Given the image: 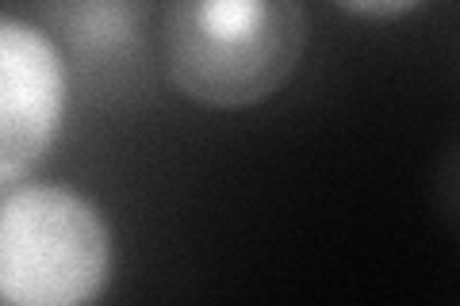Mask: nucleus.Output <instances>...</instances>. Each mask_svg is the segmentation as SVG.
<instances>
[{"mask_svg": "<svg viewBox=\"0 0 460 306\" xmlns=\"http://www.w3.org/2000/svg\"><path fill=\"white\" fill-rule=\"evenodd\" d=\"M307 47L299 0H169L162 57L172 89L238 111L277 96Z\"/></svg>", "mask_w": 460, "mask_h": 306, "instance_id": "f257e3e1", "label": "nucleus"}, {"mask_svg": "<svg viewBox=\"0 0 460 306\" xmlns=\"http://www.w3.org/2000/svg\"><path fill=\"white\" fill-rule=\"evenodd\" d=\"M62 39L81 66L108 62V57H131L138 47V16L131 0H69L58 16Z\"/></svg>", "mask_w": 460, "mask_h": 306, "instance_id": "20e7f679", "label": "nucleus"}, {"mask_svg": "<svg viewBox=\"0 0 460 306\" xmlns=\"http://www.w3.org/2000/svg\"><path fill=\"white\" fill-rule=\"evenodd\" d=\"M338 8L353 12V16H368V20H392L402 16V12L419 8L422 0H334Z\"/></svg>", "mask_w": 460, "mask_h": 306, "instance_id": "39448f33", "label": "nucleus"}, {"mask_svg": "<svg viewBox=\"0 0 460 306\" xmlns=\"http://www.w3.org/2000/svg\"><path fill=\"white\" fill-rule=\"evenodd\" d=\"M111 275V234L84 196L27 184L0 199V299L12 306H81Z\"/></svg>", "mask_w": 460, "mask_h": 306, "instance_id": "f03ea898", "label": "nucleus"}, {"mask_svg": "<svg viewBox=\"0 0 460 306\" xmlns=\"http://www.w3.org/2000/svg\"><path fill=\"white\" fill-rule=\"evenodd\" d=\"M66 119V62L39 27L0 16V184L20 180Z\"/></svg>", "mask_w": 460, "mask_h": 306, "instance_id": "7ed1b4c3", "label": "nucleus"}]
</instances>
